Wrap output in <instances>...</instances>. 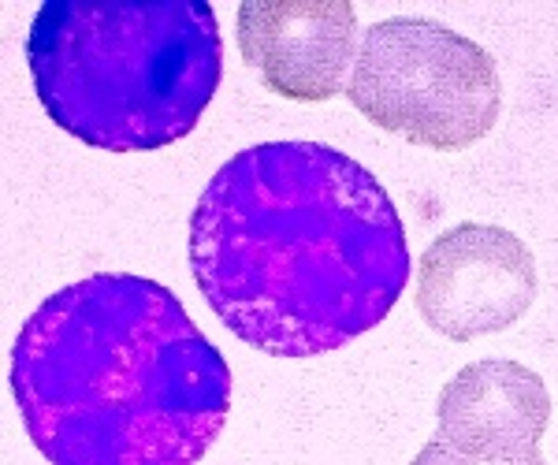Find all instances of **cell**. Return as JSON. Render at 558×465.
<instances>
[{"label": "cell", "instance_id": "3957f363", "mask_svg": "<svg viewBox=\"0 0 558 465\" xmlns=\"http://www.w3.org/2000/svg\"><path fill=\"white\" fill-rule=\"evenodd\" d=\"M26 64L60 131L105 154H149L197 127L223 41L209 0H45Z\"/></svg>", "mask_w": 558, "mask_h": 465}, {"label": "cell", "instance_id": "ba28073f", "mask_svg": "<svg viewBox=\"0 0 558 465\" xmlns=\"http://www.w3.org/2000/svg\"><path fill=\"white\" fill-rule=\"evenodd\" d=\"M410 465H547L544 454H521V458H492V454H470V451H454L451 443L432 440L413 454Z\"/></svg>", "mask_w": 558, "mask_h": 465}, {"label": "cell", "instance_id": "52a82bcc", "mask_svg": "<svg viewBox=\"0 0 558 465\" xmlns=\"http://www.w3.org/2000/svg\"><path fill=\"white\" fill-rule=\"evenodd\" d=\"M436 440L454 451L521 458L539 454L551 425V395L536 369L510 357H484L462 365L444 383L436 402Z\"/></svg>", "mask_w": 558, "mask_h": 465}, {"label": "cell", "instance_id": "277c9868", "mask_svg": "<svg viewBox=\"0 0 558 465\" xmlns=\"http://www.w3.org/2000/svg\"><path fill=\"white\" fill-rule=\"evenodd\" d=\"M347 97L373 127L436 154H462L488 138L502 109L492 52L417 15L368 26Z\"/></svg>", "mask_w": 558, "mask_h": 465}, {"label": "cell", "instance_id": "7a4b0ae2", "mask_svg": "<svg viewBox=\"0 0 558 465\" xmlns=\"http://www.w3.org/2000/svg\"><path fill=\"white\" fill-rule=\"evenodd\" d=\"M12 395L52 465H197L231 414V365L165 283L97 272L23 320Z\"/></svg>", "mask_w": 558, "mask_h": 465}, {"label": "cell", "instance_id": "8992f818", "mask_svg": "<svg viewBox=\"0 0 558 465\" xmlns=\"http://www.w3.org/2000/svg\"><path fill=\"white\" fill-rule=\"evenodd\" d=\"M239 49L276 97L331 101L357 60V12L350 0H246L239 4Z\"/></svg>", "mask_w": 558, "mask_h": 465}, {"label": "cell", "instance_id": "6da1fadb", "mask_svg": "<svg viewBox=\"0 0 558 465\" xmlns=\"http://www.w3.org/2000/svg\"><path fill=\"white\" fill-rule=\"evenodd\" d=\"M191 272L246 346L317 357L384 325L410 283V246L362 160L324 142H260L197 198Z\"/></svg>", "mask_w": 558, "mask_h": 465}, {"label": "cell", "instance_id": "5b68a950", "mask_svg": "<svg viewBox=\"0 0 558 465\" xmlns=\"http://www.w3.org/2000/svg\"><path fill=\"white\" fill-rule=\"evenodd\" d=\"M536 291L533 249L499 223H454L417 265L421 320L454 343L507 332L529 313Z\"/></svg>", "mask_w": 558, "mask_h": 465}]
</instances>
